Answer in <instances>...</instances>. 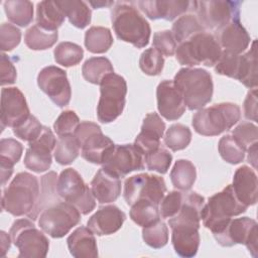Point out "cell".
I'll return each instance as SVG.
<instances>
[{"label": "cell", "mask_w": 258, "mask_h": 258, "mask_svg": "<svg viewBox=\"0 0 258 258\" xmlns=\"http://www.w3.org/2000/svg\"><path fill=\"white\" fill-rule=\"evenodd\" d=\"M111 21L119 39L137 48L145 47L149 43L150 25L131 3L118 2L111 11Z\"/></svg>", "instance_id": "1"}, {"label": "cell", "mask_w": 258, "mask_h": 258, "mask_svg": "<svg viewBox=\"0 0 258 258\" xmlns=\"http://www.w3.org/2000/svg\"><path fill=\"white\" fill-rule=\"evenodd\" d=\"M247 208L235 196L232 184H229L209 198L202 209L201 220L204 226L216 236L225 230L232 217L245 213Z\"/></svg>", "instance_id": "2"}, {"label": "cell", "mask_w": 258, "mask_h": 258, "mask_svg": "<svg viewBox=\"0 0 258 258\" xmlns=\"http://www.w3.org/2000/svg\"><path fill=\"white\" fill-rule=\"evenodd\" d=\"M173 83L181 93L188 110H200L212 100L214 92L212 76L204 69H180L174 76Z\"/></svg>", "instance_id": "3"}, {"label": "cell", "mask_w": 258, "mask_h": 258, "mask_svg": "<svg viewBox=\"0 0 258 258\" xmlns=\"http://www.w3.org/2000/svg\"><path fill=\"white\" fill-rule=\"evenodd\" d=\"M39 192L37 177L29 172H19L3 191L2 210L16 217L28 215L36 207Z\"/></svg>", "instance_id": "4"}, {"label": "cell", "mask_w": 258, "mask_h": 258, "mask_svg": "<svg viewBox=\"0 0 258 258\" xmlns=\"http://www.w3.org/2000/svg\"><path fill=\"white\" fill-rule=\"evenodd\" d=\"M241 117L240 107L234 103H219L200 109L192 117L197 133L204 136H217L230 130Z\"/></svg>", "instance_id": "5"}, {"label": "cell", "mask_w": 258, "mask_h": 258, "mask_svg": "<svg viewBox=\"0 0 258 258\" xmlns=\"http://www.w3.org/2000/svg\"><path fill=\"white\" fill-rule=\"evenodd\" d=\"M221 53L222 47L215 36L206 31L195 34L188 40L179 43L175 49L177 61L187 67L198 64L214 67Z\"/></svg>", "instance_id": "6"}, {"label": "cell", "mask_w": 258, "mask_h": 258, "mask_svg": "<svg viewBox=\"0 0 258 258\" xmlns=\"http://www.w3.org/2000/svg\"><path fill=\"white\" fill-rule=\"evenodd\" d=\"M74 135L81 148L82 157L91 163L103 165L114 150V142L103 134L97 123L81 122Z\"/></svg>", "instance_id": "7"}, {"label": "cell", "mask_w": 258, "mask_h": 258, "mask_svg": "<svg viewBox=\"0 0 258 258\" xmlns=\"http://www.w3.org/2000/svg\"><path fill=\"white\" fill-rule=\"evenodd\" d=\"M100 93L101 96L97 106L98 119L102 123H111L124 110L127 83L123 77L112 73L106 76L101 82Z\"/></svg>", "instance_id": "8"}, {"label": "cell", "mask_w": 258, "mask_h": 258, "mask_svg": "<svg viewBox=\"0 0 258 258\" xmlns=\"http://www.w3.org/2000/svg\"><path fill=\"white\" fill-rule=\"evenodd\" d=\"M9 235L19 250L18 257L44 258L47 255L49 241L30 220H16L10 228Z\"/></svg>", "instance_id": "9"}, {"label": "cell", "mask_w": 258, "mask_h": 258, "mask_svg": "<svg viewBox=\"0 0 258 258\" xmlns=\"http://www.w3.org/2000/svg\"><path fill=\"white\" fill-rule=\"evenodd\" d=\"M57 192L63 201L74 205L82 215H88L96 207L91 187L74 168H66L60 172L57 178Z\"/></svg>", "instance_id": "10"}, {"label": "cell", "mask_w": 258, "mask_h": 258, "mask_svg": "<svg viewBox=\"0 0 258 258\" xmlns=\"http://www.w3.org/2000/svg\"><path fill=\"white\" fill-rule=\"evenodd\" d=\"M81 222L80 211L66 201L45 208L38 216L40 229L52 238H61Z\"/></svg>", "instance_id": "11"}, {"label": "cell", "mask_w": 258, "mask_h": 258, "mask_svg": "<svg viewBox=\"0 0 258 258\" xmlns=\"http://www.w3.org/2000/svg\"><path fill=\"white\" fill-rule=\"evenodd\" d=\"M165 192V181L156 174L139 173L128 177L124 182L123 197L128 206L140 200L150 201L159 206Z\"/></svg>", "instance_id": "12"}, {"label": "cell", "mask_w": 258, "mask_h": 258, "mask_svg": "<svg viewBox=\"0 0 258 258\" xmlns=\"http://www.w3.org/2000/svg\"><path fill=\"white\" fill-rule=\"evenodd\" d=\"M240 1H195V10L204 28L218 30L234 19H240Z\"/></svg>", "instance_id": "13"}, {"label": "cell", "mask_w": 258, "mask_h": 258, "mask_svg": "<svg viewBox=\"0 0 258 258\" xmlns=\"http://www.w3.org/2000/svg\"><path fill=\"white\" fill-rule=\"evenodd\" d=\"M214 237L223 247L244 244L253 257L258 256V231L254 219L248 217L232 219L225 230Z\"/></svg>", "instance_id": "14"}, {"label": "cell", "mask_w": 258, "mask_h": 258, "mask_svg": "<svg viewBox=\"0 0 258 258\" xmlns=\"http://www.w3.org/2000/svg\"><path fill=\"white\" fill-rule=\"evenodd\" d=\"M37 85L48 98L58 107L69 105L72 97V89L67 73L55 66L43 68L37 76Z\"/></svg>", "instance_id": "15"}, {"label": "cell", "mask_w": 258, "mask_h": 258, "mask_svg": "<svg viewBox=\"0 0 258 258\" xmlns=\"http://www.w3.org/2000/svg\"><path fill=\"white\" fill-rule=\"evenodd\" d=\"M55 144L54 134L48 127L43 126L41 134L35 140L29 142L23 161L25 167L37 173L47 170L51 165V151Z\"/></svg>", "instance_id": "16"}, {"label": "cell", "mask_w": 258, "mask_h": 258, "mask_svg": "<svg viewBox=\"0 0 258 258\" xmlns=\"http://www.w3.org/2000/svg\"><path fill=\"white\" fill-rule=\"evenodd\" d=\"M30 116L23 93L16 87L3 88L1 91V125L15 128Z\"/></svg>", "instance_id": "17"}, {"label": "cell", "mask_w": 258, "mask_h": 258, "mask_svg": "<svg viewBox=\"0 0 258 258\" xmlns=\"http://www.w3.org/2000/svg\"><path fill=\"white\" fill-rule=\"evenodd\" d=\"M144 156L134 144L115 145L114 150L103 164V168L123 177L134 170L144 168Z\"/></svg>", "instance_id": "18"}, {"label": "cell", "mask_w": 258, "mask_h": 258, "mask_svg": "<svg viewBox=\"0 0 258 258\" xmlns=\"http://www.w3.org/2000/svg\"><path fill=\"white\" fill-rule=\"evenodd\" d=\"M157 109L162 117L168 121L179 119L185 111V104L181 93L173 81L164 80L156 89Z\"/></svg>", "instance_id": "19"}, {"label": "cell", "mask_w": 258, "mask_h": 258, "mask_svg": "<svg viewBox=\"0 0 258 258\" xmlns=\"http://www.w3.org/2000/svg\"><path fill=\"white\" fill-rule=\"evenodd\" d=\"M165 131V123L157 113H148L142 123L141 131L134 141L136 148L144 155L160 147V138Z\"/></svg>", "instance_id": "20"}, {"label": "cell", "mask_w": 258, "mask_h": 258, "mask_svg": "<svg viewBox=\"0 0 258 258\" xmlns=\"http://www.w3.org/2000/svg\"><path fill=\"white\" fill-rule=\"evenodd\" d=\"M215 38L224 50L240 54L250 44V35L240 19H234L215 31Z\"/></svg>", "instance_id": "21"}, {"label": "cell", "mask_w": 258, "mask_h": 258, "mask_svg": "<svg viewBox=\"0 0 258 258\" xmlns=\"http://www.w3.org/2000/svg\"><path fill=\"white\" fill-rule=\"evenodd\" d=\"M126 215L118 207L109 205L99 208L88 220V228L98 236L111 235L121 229Z\"/></svg>", "instance_id": "22"}, {"label": "cell", "mask_w": 258, "mask_h": 258, "mask_svg": "<svg viewBox=\"0 0 258 258\" xmlns=\"http://www.w3.org/2000/svg\"><path fill=\"white\" fill-rule=\"evenodd\" d=\"M139 8L152 20H173L190 9V1L179 0H152L137 1Z\"/></svg>", "instance_id": "23"}, {"label": "cell", "mask_w": 258, "mask_h": 258, "mask_svg": "<svg viewBox=\"0 0 258 258\" xmlns=\"http://www.w3.org/2000/svg\"><path fill=\"white\" fill-rule=\"evenodd\" d=\"M205 205V198L196 191L183 192L181 207L178 213L168 219V225L173 226H192L200 228L201 212Z\"/></svg>", "instance_id": "24"}, {"label": "cell", "mask_w": 258, "mask_h": 258, "mask_svg": "<svg viewBox=\"0 0 258 258\" xmlns=\"http://www.w3.org/2000/svg\"><path fill=\"white\" fill-rule=\"evenodd\" d=\"M91 189L100 204L115 202L121 194V179L103 167L97 171L91 181Z\"/></svg>", "instance_id": "25"}, {"label": "cell", "mask_w": 258, "mask_h": 258, "mask_svg": "<svg viewBox=\"0 0 258 258\" xmlns=\"http://www.w3.org/2000/svg\"><path fill=\"white\" fill-rule=\"evenodd\" d=\"M233 190L237 199L245 206H253L257 202V175L247 165L237 168L233 177Z\"/></svg>", "instance_id": "26"}, {"label": "cell", "mask_w": 258, "mask_h": 258, "mask_svg": "<svg viewBox=\"0 0 258 258\" xmlns=\"http://www.w3.org/2000/svg\"><path fill=\"white\" fill-rule=\"evenodd\" d=\"M199 229L192 226L171 227V242L177 255L185 258L197 255L201 241Z\"/></svg>", "instance_id": "27"}, {"label": "cell", "mask_w": 258, "mask_h": 258, "mask_svg": "<svg viewBox=\"0 0 258 258\" xmlns=\"http://www.w3.org/2000/svg\"><path fill=\"white\" fill-rule=\"evenodd\" d=\"M68 248L72 256L76 258L98 257V246L94 233L88 228H77L67 239Z\"/></svg>", "instance_id": "28"}, {"label": "cell", "mask_w": 258, "mask_h": 258, "mask_svg": "<svg viewBox=\"0 0 258 258\" xmlns=\"http://www.w3.org/2000/svg\"><path fill=\"white\" fill-rule=\"evenodd\" d=\"M57 174L54 171H49L40 178V192L36 207L27 216L32 221L36 220L40 213L48 206L61 201L57 192Z\"/></svg>", "instance_id": "29"}, {"label": "cell", "mask_w": 258, "mask_h": 258, "mask_svg": "<svg viewBox=\"0 0 258 258\" xmlns=\"http://www.w3.org/2000/svg\"><path fill=\"white\" fill-rule=\"evenodd\" d=\"M64 14L55 1H41L36 6V25L47 31H57L64 21Z\"/></svg>", "instance_id": "30"}, {"label": "cell", "mask_w": 258, "mask_h": 258, "mask_svg": "<svg viewBox=\"0 0 258 258\" xmlns=\"http://www.w3.org/2000/svg\"><path fill=\"white\" fill-rule=\"evenodd\" d=\"M55 3L74 26L82 29L90 24L92 11L86 2L79 0H58Z\"/></svg>", "instance_id": "31"}, {"label": "cell", "mask_w": 258, "mask_h": 258, "mask_svg": "<svg viewBox=\"0 0 258 258\" xmlns=\"http://www.w3.org/2000/svg\"><path fill=\"white\" fill-rule=\"evenodd\" d=\"M257 50L256 40H253L251 48L240 55V66L237 80L245 87L254 89L257 87Z\"/></svg>", "instance_id": "32"}, {"label": "cell", "mask_w": 258, "mask_h": 258, "mask_svg": "<svg viewBox=\"0 0 258 258\" xmlns=\"http://www.w3.org/2000/svg\"><path fill=\"white\" fill-rule=\"evenodd\" d=\"M4 11L10 22L25 27L32 22L33 4L28 0H8L4 2Z\"/></svg>", "instance_id": "33"}, {"label": "cell", "mask_w": 258, "mask_h": 258, "mask_svg": "<svg viewBox=\"0 0 258 258\" xmlns=\"http://www.w3.org/2000/svg\"><path fill=\"white\" fill-rule=\"evenodd\" d=\"M196 178L197 169L191 161L187 159H178L175 161L170 171V180L175 188L186 191L191 188Z\"/></svg>", "instance_id": "34"}, {"label": "cell", "mask_w": 258, "mask_h": 258, "mask_svg": "<svg viewBox=\"0 0 258 258\" xmlns=\"http://www.w3.org/2000/svg\"><path fill=\"white\" fill-rule=\"evenodd\" d=\"M114 73L111 61L105 56H94L87 59L82 67L84 79L94 85H100L103 79Z\"/></svg>", "instance_id": "35"}, {"label": "cell", "mask_w": 258, "mask_h": 258, "mask_svg": "<svg viewBox=\"0 0 258 258\" xmlns=\"http://www.w3.org/2000/svg\"><path fill=\"white\" fill-rule=\"evenodd\" d=\"M113 44V36L109 28L92 26L85 33V46L92 53H104Z\"/></svg>", "instance_id": "36"}, {"label": "cell", "mask_w": 258, "mask_h": 258, "mask_svg": "<svg viewBox=\"0 0 258 258\" xmlns=\"http://www.w3.org/2000/svg\"><path fill=\"white\" fill-rule=\"evenodd\" d=\"M170 31L175 41L181 43L188 40L195 34L205 31V28L200 22L198 16L192 14H184L174 21Z\"/></svg>", "instance_id": "37"}, {"label": "cell", "mask_w": 258, "mask_h": 258, "mask_svg": "<svg viewBox=\"0 0 258 258\" xmlns=\"http://www.w3.org/2000/svg\"><path fill=\"white\" fill-rule=\"evenodd\" d=\"M57 37V31H47L35 24L25 31L24 42L32 50H44L53 46Z\"/></svg>", "instance_id": "38"}, {"label": "cell", "mask_w": 258, "mask_h": 258, "mask_svg": "<svg viewBox=\"0 0 258 258\" xmlns=\"http://www.w3.org/2000/svg\"><path fill=\"white\" fill-rule=\"evenodd\" d=\"M130 218L138 226L147 227L160 219L158 205L146 200L137 201L131 206Z\"/></svg>", "instance_id": "39"}, {"label": "cell", "mask_w": 258, "mask_h": 258, "mask_svg": "<svg viewBox=\"0 0 258 258\" xmlns=\"http://www.w3.org/2000/svg\"><path fill=\"white\" fill-rule=\"evenodd\" d=\"M80 146L74 134L58 136L54 147V159L61 165L72 163L80 154Z\"/></svg>", "instance_id": "40"}, {"label": "cell", "mask_w": 258, "mask_h": 258, "mask_svg": "<svg viewBox=\"0 0 258 258\" xmlns=\"http://www.w3.org/2000/svg\"><path fill=\"white\" fill-rule=\"evenodd\" d=\"M54 60L66 68L77 66L84 56L83 48L74 42L62 41L56 45L53 51Z\"/></svg>", "instance_id": "41"}, {"label": "cell", "mask_w": 258, "mask_h": 258, "mask_svg": "<svg viewBox=\"0 0 258 258\" xmlns=\"http://www.w3.org/2000/svg\"><path fill=\"white\" fill-rule=\"evenodd\" d=\"M191 140L190 129L183 124H173L165 132L163 141L166 147L172 151L182 150L187 147Z\"/></svg>", "instance_id": "42"}, {"label": "cell", "mask_w": 258, "mask_h": 258, "mask_svg": "<svg viewBox=\"0 0 258 258\" xmlns=\"http://www.w3.org/2000/svg\"><path fill=\"white\" fill-rule=\"evenodd\" d=\"M142 238L149 247L160 249L168 242V228L166 224L159 219L155 223L143 227Z\"/></svg>", "instance_id": "43"}, {"label": "cell", "mask_w": 258, "mask_h": 258, "mask_svg": "<svg viewBox=\"0 0 258 258\" xmlns=\"http://www.w3.org/2000/svg\"><path fill=\"white\" fill-rule=\"evenodd\" d=\"M218 149L222 158L231 164H238L242 162L245 157L246 150L230 134L220 139Z\"/></svg>", "instance_id": "44"}, {"label": "cell", "mask_w": 258, "mask_h": 258, "mask_svg": "<svg viewBox=\"0 0 258 258\" xmlns=\"http://www.w3.org/2000/svg\"><path fill=\"white\" fill-rule=\"evenodd\" d=\"M164 66L162 54L154 47L147 48L141 53L139 58V67L141 71L148 76H158Z\"/></svg>", "instance_id": "45"}, {"label": "cell", "mask_w": 258, "mask_h": 258, "mask_svg": "<svg viewBox=\"0 0 258 258\" xmlns=\"http://www.w3.org/2000/svg\"><path fill=\"white\" fill-rule=\"evenodd\" d=\"M172 161L171 153L163 147H158L156 150L144 155V163L149 170L157 171L164 174L169 169Z\"/></svg>", "instance_id": "46"}, {"label": "cell", "mask_w": 258, "mask_h": 258, "mask_svg": "<svg viewBox=\"0 0 258 258\" xmlns=\"http://www.w3.org/2000/svg\"><path fill=\"white\" fill-rule=\"evenodd\" d=\"M240 55L241 54H235L227 50H222L221 56L215 64L216 73L237 80L240 66Z\"/></svg>", "instance_id": "47"}, {"label": "cell", "mask_w": 258, "mask_h": 258, "mask_svg": "<svg viewBox=\"0 0 258 258\" xmlns=\"http://www.w3.org/2000/svg\"><path fill=\"white\" fill-rule=\"evenodd\" d=\"M23 146L13 138H2L0 141V162L14 166L22 155Z\"/></svg>", "instance_id": "48"}, {"label": "cell", "mask_w": 258, "mask_h": 258, "mask_svg": "<svg viewBox=\"0 0 258 258\" xmlns=\"http://www.w3.org/2000/svg\"><path fill=\"white\" fill-rule=\"evenodd\" d=\"M232 136L245 150H247L252 144L257 142L258 128L251 122H243L233 130Z\"/></svg>", "instance_id": "49"}, {"label": "cell", "mask_w": 258, "mask_h": 258, "mask_svg": "<svg viewBox=\"0 0 258 258\" xmlns=\"http://www.w3.org/2000/svg\"><path fill=\"white\" fill-rule=\"evenodd\" d=\"M43 126L33 115L30 114V116L24 122L13 128V133L16 135V137L29 143L35 140L41 134Z\"/></svg>", "instance_id": "50"}, {"label": "cell", "mask_w": 258, "mask_h": 258, "mask_svg": "<svg viewBox=\"0 0 258 258\" xmlns=\"http://www.w3.org/2000/svg\"><path fill=\"white\" fill-rule=\"evenodd\" d=\"M80 124V119L75 111L73 110H66L59 114L56 118L53 129L57 136L70 135L74 134L75 130Z\"/></svg>", "instance_id": "51"}, {"label": "cell", "mask_w": 258, "mask_h": 258, "mask_svg": "<svg viewBox=\"0 0 258 258\" xmlns=\"http://www.w3.org/2000/svg\"><path fill=\"white\" fill-rule=\"evenodd\" d=\"M182 199H183V192L178 190L169 191L166 196H164L162 201L159 204L160 217L162 219H170L174 217L178 213L181 207Z\"/></svg>", "instance_id": "52"}, {"label": "cell", "mask_w": 258, "mask_h": 258, "mask_svg": "<svg viewBox=\"0 0 258 258\" xmlns=\"http://www.w3.org/2000/svg\"><path fill=\"white\" fill-rule=\"evenodd\" d=\"M21 40V31L10 23H2L0 26V48L4 51H10L15 48Z\"/></svg>", "instance_id": "53"}, {"label": "cell", "mask_w": 258, "mask_h": 258, "mask_svg": "<svg viewBox=\"0 0 258 258\" xmlns=\"http://www.w3.org/2000/svg\"><path fill=\"white\" fill-rule=\"evenodd\" d=\"M152 45L161 54L166 56H171L175 53L176 41L170 30H161L155 32L153 35Z\"/></svg>", "instance_id": "54"}, {"label": "cell", "mask_w": 258, "mask_h": 258, "mask_svg": "<svg viewBox=\"0 0 258 258\" xmlns=\"http://www.w3.org/2000/svg\"><path fill=\"white\" fill-rule=\"evenodd\" d=\"M16 69L10 59L4 52L1 54V85L14 84L16 81Z\"/></svg>", "instance_id": "55"}, {"label": "cell", "mask_w": 258, "mask_h": 258, "mask_svg": "<svg viewBox=\"0 0 258 258\" xmlns=\"http://www.w3.org/2000/svg\"><path fill=\"white\" fill-rule=\"evenodd\" d=\"M244 115L247 119L257 121V89L250 90L244 101Z\"/></svg>", "instance_id": "56"}, {"label": "cell", "mask_w": 258, "mask_h": 258, "mask_svg": "<svg viewBox=\"0 0 258 258\" xmlns=\"http://www.w3.org/2000/svg\"><path fill=\"white\" fill-rule=\"evenodd\" d=\"M13 167L12 165L6 164V163H0V169H1V184L4 185L10 176L13 173Z\"/></svg>", "instance_id": "57"}, {"label": "cell", "mask_w": 258, "mask_h": 258, "mask_svg": "<svg viewBox=\"0 0 258 258\" xmlns=\"http://www.w3.org/2000/svg\"><path fill=\"white\" fill-rule=\"evenodd\" d=\"M1 256H5L6 252L9 250L10 248V242L11 237L9 234H6L4 231H1Z\"/></svg>", "instance_id": "58"}, {"label": "cell", "mask_w": 258, "mask_h": 258, "mask_svg": "<svg viewBox=\"0 0 258 258\" xmlns=\"http://www.w3.org/2000/svg\"><path fill=\"white\" fill-rule=\"evenodd\" d=\"M257 145L258 143L255 142L252 144L248 149V161L253 165L254 168H256V161H257Z\"/></svg>", "instance_id": "59"}, {"label": "cell", "mask_w": 258, "mask_h": 258, "mask_svg": "<svg viewBox=\"0 0 258 258\" xmlns=\"http://www.w3.org/2000/svg\"><path fill=\"white\" fill-rule=\"evenodd\" d=\"M90 4L94 7V8H100V7H103V6H109V5H112L113 2L112 1H97V2H94V1H91Z\"/></svg>", "instance_id": "60"}]
</instances>
